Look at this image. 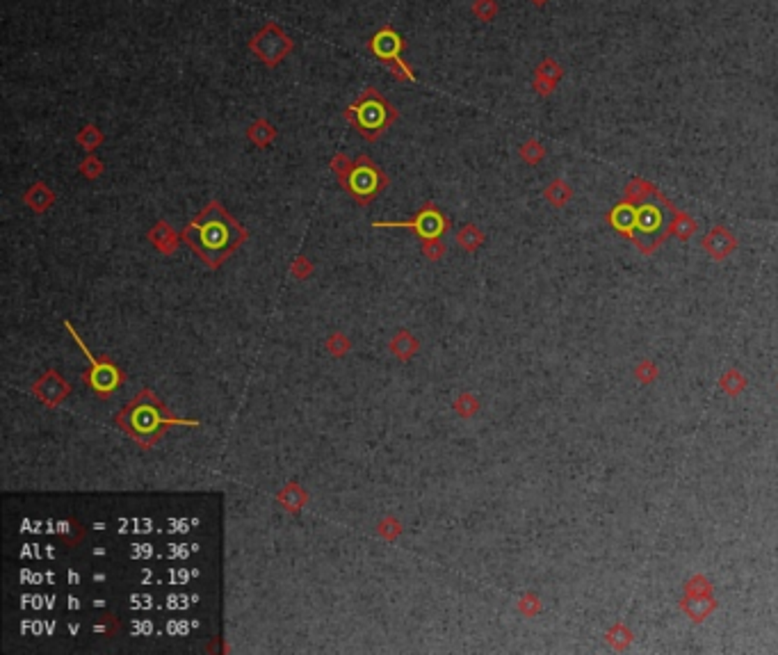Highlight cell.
<instances>
[{
  "label": "cell",
  "instance_id": "cell-21",
  "mask_svg": "<svg viewBox=\"0 0 778 655\" xmlns=\"http://www.w3.org/2000/svg\"><path fill=\"white\" fill-rule=\"evenodd\" d=\"M651 183H646V180H630L628 183V187H626V199H628V203L633 201V203H639V201H644L648 194H651Z\"/></svg>",
  "mask_w": 778,
  "mask_h": 655
},
{
  "label": "cell",
  "instance_id": "cell-10",
  "mask_svg": "<svg viewBox=\"0 0 778 655\" xmlns=\"http://www.w3.org/2000/svg\"><path fill=\"white\" fill-rule=\"evenodd\" d=\"M564 75V69H561L555 59L546 57L543 62L537 66V73H534V92L541 94V96H550L555 92L557 82Z\"/></svg>",
  "mask_w": 778,
  "mask_h": 655
},
{
  "label": "cell",
  "instance_id": "cell-19",
  "mask_svg": "<svg viewBox=\"0 0 778 655\" xmlns=\"http://www.w3.org/2000/svg\"><path fill=\"white\" fill-rule=\"evenodd\" d=\"M630 642H633V633H630L624 624L612 626V631L607 633V644L612 646V649L624 651L626 646H630Z\"/></svg>",
  "mask_w": 778,
  "mask_h": 655
},
{
  "label": "cell",
  "instance_id": "cell-14",
  "mask_svg": "<svg viewBox=\"0 0 778 655\" xmlns=\"http://www.w3.org/2000/svg\"><path fill=\"white\" fill-rule=\"evenodd\" d=\"M543 194H546V199H548L550 206H555V208H564V206L570 201V196H573V189H570L568 183H564V180H552Z\"/></svg>",
  "mask_w": 778,
  "mask_h": 655
},
{
  "label": "cell",
  "instance_id": "cell-17",
  "mask_svg": "<svg viewBox=\"0 0 778 655\" xmlns=\"http://www.w3.org/2000/svg\"><path fill=\"white\" fill-rule=\"evenodd\" d=\"M696 231V224H694V219L689 217V215H685V213H678L676 210V215H673V222H671V229H669V233H673V236H678L680 240H687L691 233H694Z\"/></svg>",
  "mask_w": 778,
  "mask_h": 655
},
{
  "label": "cell",
  "instance_id": "cell-12",
  "mask_svg": "<svg viewBox=\"0 0 778 655\" xmlns=\"http://www.w3.org/2000/svg\"><path fill=\"white\" fill-rule=\"evenodd\" d=\"M716 607V603L710 598H687L682 600V612L691 619V621H703V619L710 617V612Z\"/></svg>",
  "mask_w": 778,
  "mask_h": 655
},
{
  "label": "cell",
  "instance_id": "cell-25",
  "mask_svg": "<svg viewBox=\"0 0 778 655\" xmlns=\"http://www.w3.org/2000/svg\"><path fill=\"white\" fill-rule=\"evenodd\" d=\"M459 243H461L466 249H470V252H473L475 247H480V245L484 243V236H482L475 226H466V229L461 231V233H459Z\"/></svg>",
  "mask_w": 778,
  "mask_h": 655
},
{
  "label": "cell",
  "instance_id": "cell-23",
  "mask_svg": "<svg viewBox=\"0 0 778 655\" xmlns=\"http://www.w3.org/2000/svg\"><path fill=\"white\" fill-rule=\"evenodd\" d=\"M388 71H391L393 78L400 80V82H413V80H416V73H413V69L406 64L402 57H397V59H393V62H388Z\"/></svg>",
  "mask_w": 778,
  "mask_h": 655
},
{
  "label": "cell",
  "instance_id": "cell-13",
  "mask_svg": "<svg viewBox=\"0 0 778 655\" xmlns=\"http://www.w3.org/2000/svg\"><path fill=\"white\" fill-rule=\"evenodd\" d=\"M25 203H28L32 210L44 213L48 206L53 203V192H50V189L44 183H37V185H32L28 192H25Z\"/></svg>",
  "mask_w": 778,
  "mask_h": 655
},
{
  "label": "cell",
  "instance_id": "cell-22",
  "mask_svg": "<svg viewBox=\"0 0 778 655\" xmlns=\"http://www.w3.org/2000/svg\"><path fill=\"white\" fill-rule=\"evenodd\" d=\"M543 156H546V149H543V144L537 140H530L521 146V158L527 165H537L539 160H543Z\"/></svg>",
  "mask_w": 778,
  "mask_h": 655
},
{
  "label": "cell",
  "instance_id": "cell-28",
  "mask_svg": "<svg viewBox=\"0 0 778 655\" xmlns=\"http://www.w3.org/2000/svg\"><path fill=\"white\" fill-rule=\"evenodd\" d=\"M521 610L525 612L527 617H534V614H537V612L541 610V603H539L537 596H525L523 603H521Z\"/></svg>",
  "mask_w": 778,
  "mask_h": 655
},
{
  "label": "cell",
  "instance_id": "cell-18",
  "mask_svg": "<svg viewBox=\"0 0 778 655\" xmlns=\"http://www.w3.org/2000/svg\"><path fill=\"white\" fill-rule=\"evenodd\" d=\"M151 240H153L155 245H158V249H162V252H171V249L176 247V236L171 233V229L167 226V224H162V222L153 229Z\"/></svg>",
  "mask_w": 778,
  "mask_h": 655
},
{
  "label": "cell",
  "instance_id": "cell-6",
  "mask_svg": "<svg viewBox=\"0 0 778 655\" xmlns=\"http://www.w3.org/2000/svg\"><path fill=\"white\" fill-rule=\"evenodd\" d=\"M292 48H295V41H292V37H288L281 25L274 21L263 25V28L249 39V50L270 69L279 66L283 59L290 55Z\"/></svg>",
  "mask_w": 778,
  "mask_h": 655
},
{
  "label": "cell",
  "instance_id": "cell-7",
  "mask_svg": "<svg viewBox=\"0 0 778 655\" xmlns=\"http://www.w3.org/2000/svg\"><path fill=\"white\" fill-rule=\"evenodd\" d=\"M375 229H411L416 231V236L422 238L425 243L431 240H438L447 233L449 229V219L440 213L434 203H427L413 219H402V222H375Z\"/></svg>",
  "mask_w": 778,
  "mask_h": 655
},
{
  "label": "cell",
  "instance_id": "cell-29",
  "mask_svg": "<svg viewBox=\"0 0 778 655\" xmlns=\"http://www.w3.org/2000/svg\"><path fill=\"white\" fill-rule=\"evenodd\" d=\"M331 167L336 169V174H338V178H340V176H345V174H347V169L352 167V162H350L347 158H345V156H336V158H333V165H331Z\"/></svg>",
  "mask_w": 778,
  "mask_h": 655
},
{
  "label": "cell",
  "instance_id": "cell-30",
  "mask_svg": "<svg viewBox=\"0 0 778 655\" xmlns=\"http://www.w3.org/2000/svg\"><path fill=\"white\" fill-rule=\"evenodd\" d=\"M530 3H532V5H537V7H543V5L548 3V0H530Z\"/></svg>",
  "mask_w": 778,
  "mask_h": 655
},
{
  "label": "cell",
  "instance_id": "cell-26",
  "mask_svg": "<svg viewBox=\"0 0 778 655\" xmlns=\"http://www.w3.org/2000/svg\"><path fill=\"white\" fill-rule=\"evenodd\" d=\"M655 377H658V368H655L653 361H642L637 368V379L642 384H653Z\"/></svg>",
  "mask_w": 778,
  "mask_h": 655
},
{
  "label": "cell",
  "instance_id": "cell-4",
  "mask_svg": "<svg viewBox=\"0 0 778 655\" xmlns=\"http://www.w3.org/2000/svg\"><path fill=\"white\" fill-rule=\"evenodd\" d=\"M340 185L359 206H368L375 196H379L386 189L388 178L384 171L375 165L373 158L359 156L352 162L347 174L340 176Z\"/></svg>",
  "mask_w": 778,
  "mask_h": 655
},
{
  "label": "cell",
  "instance_id": "cell-20",
  "mask_svg": "<svg viewBox=\"0 0 778 655\" xmlns=\"http://www.w3.org/2000/svg\"><path fill=\"white\" fill-rule=\"evenodd\" d=\"M470 10H473V14L477 16L480 21L489 23V21H494L496 16H498V3H496V0H475Z\"/></svg>",
  "mask_w": 778,
  "mask_h": 655
},
{
  "label": "cell",
  "instance_id": "cell-8",
  "mask_svg": "<svg viewBox=\"0 0 778 655\" xmlns=\"http://www.w3.org/2000/svg\"><path fill=\"white\" fill-rule=\"evenodd\" d=\"M370 50H373V55L377 59H382V62H393V59L402 57L404 48H406V41L402 39V34L397 32L391 25H384L382 30H377L373 37L368 41Z\"/></svg>",
  "mask_w": 778,
  "mask_h": 655
},
{
  "label": "cell",
  "instance_id": "cell-15",
  "mask_svg": "<svg viewBox=\"0 0 778 655\" xmlns=\"http://www.w3.org/2000/svg\"><path fill=\"white\" fill-rule=\"evenodd\" d=\"M712 584L705 575H694L685 582V596L687 598H710Z\"/></svg>",
  "mask_w": 778,
  "mask_h": 655
},
{
  "label": "cell",
  "instance_id": "cell-2",
  "mask_svg": "<svg viewBox=\"0 0 778 655\" xmlns=\"http://www.w3.org/2000/svg\"><path fill=\"white\" fill-rule=\"evenodd\" d=\"M117 425L142 447H151L158 438L174 425L196 427L199 420H183L171 416L167 407L155 398L153 391H142L117 413Z\"/></svg>",
  "mask_w": 778,
  "mask_h": 655
},
{
  "label": "cell",
  "instance_id": "cell-27",
  "mask_svg": "<svg viewBox=\"0 0 778 655\" xmlns=\"http://www.w3.org/2000/svg\"><path fill=\"white\" fill-rule=\"evenodd\" d=\"M82 174L87 176V178H96L101 171H103V165H101V160L99 158H94V156H89L87 160L82 162Z\"/></svg>",
  "mask_w": 778,
  "mask_h": 655
},
{
  "label": "cell",
  "instance_id": "cell-9",
  "mask_svg": "<svg viewBox=\"0 0 778 655\" xmlns=\"http://www.w3.org/2000/svg\"><path fill=\"white\" fill-rule=\"evenodd\" d=\"M735 247H737V240H735V236L726 226H714L703 240V249L714 258V261H721V258L733 254Z\"/></svg>",
  "mask_w": 778,
  "mask_h": 655
},
{
  "label": "cell",
  "instance_id": "cell-16",
  "mask_svg": "<svg viewBox=\"0 0 778 655\" xmlns=\"http://www.w3.org/2000/svg\"><path fill=\"white\" fill-rule=\"evenodd\" d=\"M719 389L735 398V395H740L747 389V377L742 375L740 370H728V373L719 379Z\"/></svg>",
  "mask_w": 778,
  "mask_h": 655
},
{
  "label": "cell",
  "instance_id": "cell-24",
  "mask_svg": "<svg viewBox=\"0 0 778 655\" xmlns=\"http://www.w3.org/2000/svg\"><path fill=\"white\" fill-rule=\"evenodd\" d=\"M101 142H103V133L99 131L96 126H92V124L85 126L82 131L78 133V144H82L87 151H94Z\"/></svg>",
  "mask_w": 778,
  "mask_h": 655
},
{
  "label": "cell",
  "instance_id": "cell-11",
  "mask_svg": "<svg viewBox=\"0 0 778 655\" xmlns=\"http://www.w3.org/2000/svg\"><path fill=\"white\" fill-rule=\"evenodd\" d=\"M247 137H249V142L258 146V149H265V146H270L274 142L276 128L267 122V119H258V122H254L247 128Z\"/></svg>",
  "mask_w": 778,
  "mask_h": 655
},
{
  "label": "cell",
  "instance_id": "cell-5",
  "mask_svg": "<svg viewBox=\"0 0 778 655\" xmlns=\"http://www.w3.org/2000/svg\"><path fill=\"white\" fill-rule=\"evenodd\" d=\"M66 329H69V333H71V338L78 343V347L82 350V354L87 357V361H89L87 373H85V377H82L85 384H87L89 389L99 395V398H110V395L115 393L121 384H124V373H121V370L112 364L110 359H96L94 357L87 345H85L80 336H78V331L71 326V322H66Z\"/></svg>",
  "mask_w": 778,
  "mask_h": 655
},
{
  "label": "cell",
  "instance_id": "cell-3",
  "mask_svg": "<svg viewBox=\"0 0 778 655\" xmlns=\"http://www.w3.org/2000/svg\"><path fill=\"white\" fill-rule=\"evenodd\" d=\"M343 117L345 122H350L356 128L361 137L375 142L397 119V108L388 99H384L375 87H366L352 106L343 110Z\"/></svg>",
  "mask_w": 778,
  "mask_h": 655
},
{
  "label": "cell",
  "instance_id": "cell-1",
  "mask_svg": "<svg viewBox=\"0 0 778 655\" xmlns=\"http://www.w3.org/2000/svg\"><path fill=\"white\" fill-rule=\"evenodd\" d=\"M183 243L194 249V254L208 267H219L238 247L245 245L247 231L242 224L224 210L219 201H210L180 233Z\"/></svg>",
  "mask_w": 778,
  "mask_h": 655
}]
</instances>
